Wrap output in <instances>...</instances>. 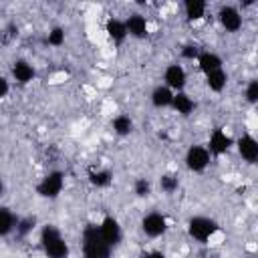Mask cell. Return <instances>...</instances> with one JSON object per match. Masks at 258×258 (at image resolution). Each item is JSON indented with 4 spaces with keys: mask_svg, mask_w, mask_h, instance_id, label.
<instances>
[{
    "mask_svg": "<svg viewBox=\"0 0 258 258\" xmlns=\"http://www.w3.org/2000/svg\"><path fill=\"white\" fill-rule=\"evenodd\" d=\"M40 248L46 258H69L71 248L62 236V232L54 224H46L40 230Z\"/></svg>",
    "mask_w": 258,
    "mask_h": 258,
    "instance_id": "cell-1",
    "label": "cell"
},
{
    "mask_svg": "<svg viewBox=\"0 0 258 258\" xmlns=\"http://www.w3.org/2000/svg\"><path fill=\"white\" fill-rule=\"evenodd\" d=\"M81 246H83L85 258H111V252H113V248L101 238L97 224L85 226L81 236Z\"/></svg>",
    "mask_w": 258,
    "mask_h": 258,
    "instance_id": "cell-2",
    "label": "cell"
},
{
    "mask_svg": "<svg viewBox=\"0 0 258 258\" xmlns=\"http://www.w3.org/2000/svg\"><path fill=\"white\" fill-rule=\"evenodd\" d=\"M218 232V222L208 216H191L187 220V234L196 242H210Z\"/></svg>",
    "mask_w": 258,
    "mask_h": 258,
    "instance_id": "cell-3",
    "label": "cell"
},
{
    "mask_svg": "<svg viewBox=\"0 0 258 258\" xmlns=\"http://www.w3.org/2000/svg\"><path fill=\"white\" fill-rule=\"evenodd\" d=\"M62 187H64V173H62L60 169H52V171H48V173L38 181L36 194H38L40 198H44V200H54V198L60 196Z\"/></svg>",
    "mask_w": 258,
    "mask_h": 258,
    "instance_id": "cell-4",
    "label": "cell"
},
{
    "mask_svg": "<svg viewBox=\"0 0 258 258\" xmlns=\"http://www.w3.org/2000/svg\"><path fill=\"white\" fill-rule=\"evenodd\" d=\"M210 159H212V155L206 149V145H191V147H187L185 157H183L185 167L189 171H194V173H202L210 165Z\"/></svg>",
    "mask_w": 258,
    "mask_h": 258,
    "instance_id": "cell-5",
    "label": "cell"
},
{
    "mask_svg": "<svg viewBox=\"0 0 258 258\" xmlns=\"http://www.w3.org/2000/svg\"><path fill=\"white\" fill-rule=\"evenodd\" d=\"M167 218L161 212H149L141 220V232L147 238H161L167 232Z\"/></svg>",
    "mask_w": 258,
    "mask_h": 258,
    "instance_id": "cell-6",
    "label": "cell"
},
{
    "mask_svg": "<svg viewBox=\"0 0 258 258\" xmlns=\"http://www.w3.org/2000/svg\"><path fill=\"white\" fill-rule=\"evenodd\" d=\"M99 234L101 238L111 246V248H117L121 242H123V228L119 224L117 218L113 216H105L99 224Z\"/></svg>",
    "mask_w": 258,
    "mask_h": 258,
    "instance_id": "cell-7",
    "label": "cell"
},
{
    "mask_svg": "<svg viewBox=\"0 0 258 258\" xmlns=\"http://www.w3.org/2000/svg\"><path fill=\"white\" fill-rule=\"evenodd\" d=\"M218 22L226 32H238L242 28V12L238 10V6L224 4L218 10Z\"/></svg>",
    "mask_w": 258,
    "mask_h": 258,
    "instance_id": "cell-8",
    "label": "cell"
},
{
    "mask_svg": "<svg viewBox=\"0 0 258 258\" xmlns=\"http://www.w3.org/2000/svg\"><path fill=\"white\" fill-rule=\"evenodd\" d=\"M185 83H187V73H185V69L181 64L171 62V64L165 67V71H163V85L167 89H171L173 93H179V91H183Z\"/></svg>",
    "mask_w": 258,
    "mask_h": 258,
    "instance_id": "cell-9",
    "label": "cell"
},
{
    "mask_svg": "<svg viewBox=\"0 0 258 258\" xmlns=\"http://www.w3.org/2000/svg\"><path fill=\"white\" fill-rule=\"evenodd\" d=\"M125 28H127V36H131V38H137V40L147 38V34H149L147 16H143L141 12H131L125 18Z\"/></svg>",
    "mask_w": 258,
    "mask_h": 258,
    "instance_id": "cell-10",
    "label": "cell"
},
{
    "mask_svg": "<svg viewBox=\"0 0 258 258\" xmlns=\"http://www.w3.org/2000/svg\"><path fill=\"white\" fill-rule=\"evenodd\" d=\"M234 145V139L224 131V129H214L208 137V145L206 149L210 151V155H224L230 151V147Z\"/></svg>",
    "mask_w": 258,
    "mask_h": 258,
    "instance_id": "cell-11",
    "label": "cell"
},
{
    "mask_svg": "<svg viewBox=\"0 0 258 258\" xmlns=\"http://www.w3.org/2000/svg\"><path fill=\"white\" fill-rule=\"evenodd\" d=\"M10 75H12V79H14L18 85H28L30 81H34L36 71H34V67H32L28 60L18 58V60L12 62V67H10Z\"/></svg>",
    "mask_w": 258,
    "mask_h": 258,
    "instance_id": "cell-12",
    "label": "cell"
},
{
    "mask_svg": "<svg viewBox=\"0 0 258 258\" xmlns=\"http://www.w3.org/2000/svg\"><path fill=\"white\" fill-rule=\"evenodd\" d=\"M236 149H238V153L244 161L256 163V159H258V141L252 135H242L236 141Z\"/></svg>",
    "mask_w": 258,
    "mask_h": 258,
    "instance_id": "cell-13",
    "label": "cell"
},
{
    "mask_svg": "<svg viewBox=\"0 0 258 258\" xmlns=\"http://www.w3.org/2000/svg\"><path fill=\"white\" fill-rule=\"evenodd\" d=\"M196 60H198V67H200V71H202L204 75H210V73H214V71L224 69V67H222V64H224V62H222V56L216 54V52H212V50H202Z\"/></svg>",
    "mask_w": 258,
    "mask_h": 258,
    "instance_id": "cell-14",
    "label": "cell"
},
{
    "mask_svg": "<svg viewBox=\"0 0 258 258\" xmlns=\"http://www.w3.org/2000/svg\"><path fill=\"white\" fill-rule=\"evenodd\" d=\"M173 91L171 89H167L165 85H157L153 91H151V105L155 107V109H167V107H171V103H173Z\"/></svg>",
    "mask_w": 258,
    "mask_h": 258,
    "instance_id": "cell-15",
    "label": "cell"
},
{
    "mask_svg": "<svg viewBox=\"0 0 258 258\" xmlns=\"http://www.w3.org/2000/svg\"><path fill=\"white\" fill-rule=\"evenodd\" d=\"M105 32H107V36H109L113 42L121 44V42L127 38L125 20H121V18H113V16H111V18L105 22Z\"/></svg>",
    "mask_w": 258,
    "mask_h": 258,
    "instance_id": "cell-16",
    "label": "cell"
},
{
    "mask_svg": "<svg viewBox=\"0 0 258 258\" xmlns=\"http://www.w3.org/2000/svg\"><path fill=\"white\" fill-rule=\"evenodd\" d=\"M206 10H208V4L204 0H185L183 2V14L189 22H198L206 16Z\"/></svg>",
    "mask_w": 258,
    "mask_h": 258,
    "instance_id": "cell-17",
    "label": "cell"
},
{
    "mask_svg": "<svg viewBox=\"0 0 258 258\" xmlns=\"http://www.w3.org/2000/svg\"><path fill=\"white\" fill-rule=\"evenodd\" d=\"M171 109H175L181 117H187V115H191V113H194V109H196V101H194L187 93L179 91V93H175V95H173Z\"/></svg>",
    "mask_w": 258,
    "mask_h": 258,
    "instance_id": "cell-18",
    "label": "cell"
},
{
    "mask_svg": "<svg viewBox=\"0 0 258 258\" xmlns=\"http://www.w3.org/2000/svg\"><path fill=\"white\" fill-rule=\"evenodd\" d=\"M111 127H113V133H115V135H119V137H127V135H131V133H133L135 123H133V119H131L129 115L119 113V115H115V117H113Z\"/></svg>",
    "mask_w": 258,
    "mask_h": 258,
    "instance_id": "cell-19",
    "label": "cell"
},
{
    "mask_svg": "<svg viewBox=\"0 0 258 258\" xmlns=\"http://www.w3.org/2000/svg\"><path fill=\"white\" fill-rule=\"evenodd\" d=\"M16 222H18V218L14 216V212L6 206H0V238L12 234L16 228Z\"/></svg>",
    "mask_w": 258,
    "mask_h": 258,
    "instance_id": "cell-20",
    "label": "cell"
},
{
    "mask_svg": "<svg viewBox=\"0 0 258 258\" xmlns=\"http://www.w3.org/2000/svg\"><path fill=\"white\" fill-rule=\"evenodd\" d=\"M206 85H208L210 91L222 93V91L226 89V85H228V75H226V71L220 69V71H214V73L206 75Z\"/></svg>",
    "mask_w": 258,
    "mask_h": 258,
    "instance_id": "cell-21",
    "label": "cell"
},
{
    "mask_svg": "<svg viewBox=\"0 0 258 258\" xmlns=\"http://www.w3.org/2000/svg\"><path fill=\"white\" fill-rule=\"evenodd\" d=\"M89 181L93 187H107L113 181V173L109 169H97V171L89 173Z\"/></svg>",
    "mask_w": 258,
    "mask_h": 258,
    "instance_id": "cell-22",
    "label": "cell"
},
{
    "mask_svg": "<svg viewBox=\"0 0 258 258\" xmlns=\"http://www.w3.org/2000/svg\"><path fill=\"white\" fill-rule=\"evenodd\" d=\"M159 187H161L163 194H173L179 187V177L175 173H163L159 177Z\"/></svg>",
    "mask_w": 258,
    "mask_h": 258,
    "instance_id": "cell-23",
    "label": "cell"
},
{
    "mask_svg": "<svg viewBox=\"0 0 258 258\" xmlns=\"http://www.w3.org/2000/svg\"><path fill=\"white\" fill-rule=\"evenodd\" d=\"M34 226H36V218H30V216H26V218H18L14 232H16V236L24 238V236H28V234L34 230Z\"/></svg>",
    "mask_w": 258,
    "mask_h": 258,
    "instance_id": "cell-24",
    "label": "cell"
},
{
    "mask_svg": "<svg viewBox=\"0 0 258 258\" xmlns=\"http://www.w3.org/2000/svg\"><path fill=\"white\" fill-rule=\"evenodd\" d=\"M64 38H67V34H64V28L62 26H54L46 34V42L50 46H62L64 44Z\"/></svg>",
    "mask_w": 258,
    "mask_h": 258,
    "instance_id": "cell-25",
    "label": "cell"
},
{
    "mask_svg": "<svg viewBox=\"0 0 258 258\" xmlns=\"http://www.w3.org/2000/svg\"><path fill=\"white\" fill-rule=\"evenodd\" d=\"M133 194L137 198H149L151 196V181L147 177H137L133 183Z\"/></svg>",
    "mask_w": 258,
    "mask_h": 258,
    "instance_id": "cell-26",
    "label": "cell"
},
{
    "mask_svg": "<svg viewBox=\"0 0 258 258\" xmlns=\"http://www.w3.org/2000/svg\"><path fill=\"white\" fill-rule=\"evenodd\" d=\"M244 99H246V103H250V105H256V103H258V81H256V79H252V81L246 85V89H244Z\"/></svg>",
    "mask_w": 258,
    "mask_h": 258,
    "instance_id": "cell-27",
    "label": "cell"
},
{
    "mask_svg": "<svg viewBox=\"0 0 258 258\" xmlns=\"http://www.w3.org/2000/svg\"><path fill=\"white\" fill-rule=\"evenodd\" d=\"M200 46L198 44H185L183 48H181V56L183 58H187V60H194V58H198L200 56Z\"/></svg>",
    "mask_w": 258,
    "mask_h": 258,
    "instance_id": "cell-28",
    "label": "cell"
},
{
    "mask_svg": "<svg viewBox=\"0 0 258 258\" xmlns=\"http://www.w3.org/2000/svg\"><path fill=\"white\" fill-rule=\"evenodd\" d=\"M10 93V83L6 77H0V99H4Z\"/></svg>",
    "mask_w": 258,
    "mask_h": 258,
    "instance_id": "cell-29",
    "label": "cell"
},
{
    "mask_svg": "<svg viewBox=\"0 0 258 258\" xmlns=\"http://www.w3.org/2000/svg\"><path fill=\"white\" fill-rule=\"evenodd\" d=\"M141 258H167V256L161 250H147V252L141 254Z\"/></svg>",
    "mask_w": 258,
    "mask_h": 258,
    "instance_id": "cell-30",
    "label": "cell"
},
{
    "mask_svg": "<svg viewBox=\"0 0 258 258\" xmlns=\"http://www.w3.org/2000/svg\"><path fill=\"white\" fill-rule=\"evenodd\" d=\"M4 194V181H2V177H0V196Z\"/></svg>",
    "mask_w": 258,
    "mask_h": 258,
    "instance_id": "cell-31",
    "label": "cell"
}]
</instances>
